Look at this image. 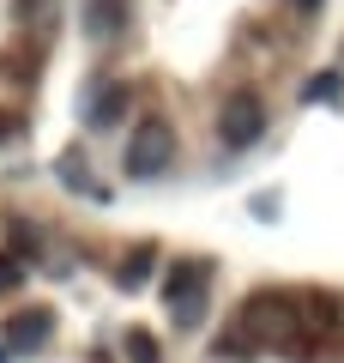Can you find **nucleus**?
I'll return each mask as SVG.
<instances>
[{
    "instance_id": "obj_2",
    "label": "nucleus",
    "mask_w": 344,
    "mask_h": 363,
    "mask_svg": "<svg viewBox=\"0 0 344 363\" xmlns=\"http://www.w3.org/2000/svg\"><path fill=\"white\" fill-rule=\"evenodd\" d=\"M169 164H176V128L157 121V116H145L139 128H133V140H127V176L151 182V176H164Z\"/></svg>"
},
{
    "instance_id": "obj_5",
    "label": "nucleus",
    "mask_w": 344,
    "mask_h": 363,
    "mask_svg": "<svg viewBox=\"0 0 344 363\" xmlns=\"http://www.w3.org/2000/svg\"><path fill=\"white\" fill-rule=\"evenodd\" d=\"M296 327H302V345L314 357L320 339H332V327H338V297H326V291H296Z\"/></svg>"
},
{
    "instance_id": "obj_13",
    "label": "nucleus",
    "mask_w": 344,
    "mask_h": 363,
    "mask_svg": "<svg viewBox=\"0 0 344 363\" xmlns=\"http://www.w3.org/2000/svg\"><path fill=\"white\" fill-rule=\"evenodd\" d=\"M18 13H25V25H42L49 18V0H18Z\"/></svg>"
},
{
    "instance_id": "obj_7",
    "label": "nucleus",
    "mask_w": 344,
    "mask_h": 363,
    "mask_svg": "<svg viewBox=\"0 0 344 363\" xmlns=\"http://www.w3.org/2000/svg\"><path fill=\"white\" fill-rule=\"evenodd\" d=\"M121 116H127V85H121V79H97V85L85 91V121L91 128H115Z\"/></svg>"
},
{
    "instance_id": "obj_8",
    "label": "nucleus",
    "mask_w": 344,
    "mask_h": 363,
    "mask_svg": "<svg viewBox=\"0 0 344 363\" xmlns=\"http://www.w3.org/2000/svg\"><path fill=\"white\" fill-rule=\"evenodd\" d=\"M151 267H157V248H151V242H139V248H133L127 260H121V272H115V285H121V291H139V285H145V272H151Z\"/></svg>"
},
{
    "instance_id": "obj_1",
    "label": "nucleus",
    "mask_w": 344,
    "mask_h": 363,
    "mask_svg": "<svg viewBox=\"0 0 344 363\" xmlns=\"http://www.w3.org/2000/svg\"><path fill=\"white\" fill-rule=\"evenodd\" d=\"M236 327L248 333V345H254V351L308 357L302 327H296V297H290V291H254V297H242V309H236Z\"/></svg>"
},
{
    "instance_id": "obj_12",
    "label": "nucleus",
    "mask_w": 344,
    "mask_h": 363,
    "mask_svg": "<svg viewBox=\"0 0 344 363\" xmlns=\"http://www.w3.org/2000/svg\"><path fill=\"white\" fill-rule=\"evenodd\" d=\"M25 272H18V255H0V291H13Z\"/></svg>"
},
{
    "instance_id": "obj_6",
    "label": "nucleus",
    "mask_w": 344,
    "mask_h": 363,
    "mask_svg": "<svg viewBox=\"0 0 344 363\" xmlns=\"http://www.w3.org/2000/svg\"><path fill=\"white\" fill-rule=\"evenodd\" d=\"M55 333V315L49 309H18L13 321H6V351L13 357H30V351H42Z\"/></svg>"
},
{
    "instance_id": "obj_14",
    "label": "nucleus",
    "mask_w": 344,
    "mask_h": 363,
    "mask_svg": "<svg viewBox=\"0 0 344 363\" xmlns=\"http://www.w3.org/2000/svg\"><path fill=\"white\" fill-rule=\"evenodd\" d=\"M296 6H302V13H320V0H296Z\"/></svg>"
},
{
    "instance_id": "obj_15",
    "label": "nucleus",
    "mask_w": 344,
    "mask_h": 363,
    "mask_svg": "<svg viewBox=\"0 0 344 363\" xmlns=\"http://www.w3.org/2000/svg\"><path fill=\"white\" fill-rule=\"evenodd\" d=\"M6 357H13V351H6V345H0V363H6Z\"/></svg>"
},
{
    "instance_id": "obj_11",
    "label": "nucleus",
    "mask_w": 344,
    "mask_h": 363,
    "mask_svg": "<svg viewBox=\"0 0 344 363\" xmlns=\"http://www.w3.org/2000/svg\"><path fill=\"white\" fill-rule=\"evenodd\" d=\"M61 176H67V188H85V164H79V152H61Z\"/></svg>"
},
{
    "instance_id": "obj_10",
    "label": "nucleus",
    "mask_w": 344,
    "mask_h": 363,
    "mask_svg": "<svg viewBox=\"0 0 344 363\" xmlns=\"http://www.w3.org/2000/svg\"><path fill=\"white\" fill-rule=\"evenodd\" d=\"M127 357H133V363H164V351H157L151 333H139V327H133V333H127Z\"/></svg>"
},
{
    "instance_id": "obj_4",
    "label": "nucleus",
    "mask_w": 344,
    "mask_h": 363,
    "mask_svg": "<svg viewBox=\"0 0 344 363\" xmlns=\"http://www.w3.org/2000/svg\"><path fill=\"white\" fill-rule=\"evenodd\" d=\"M164 303H169V315H176L181 327L200 321V309H205V267H200V260H176V267H169Z\"/></svg>"
},
{
    "instance_id": "obj_3",
    "label": "nucleus",
    "mask_w": 344,
    "mask_h": 363,
    "mask_svg": "<svg viewBox=\"0 0 344 363\" xmlns=\"http://www.w3.org/2000/svg\"><path fill=\"white\" fill-rule=\"evenodd\" d=\"M217 133H224L229 152H248V145H260V133H266V104H260L254 91H229L224 109H217Z\"/></svg>"
},
{
    "instance_id": "obj_9",
    "label": "nucleus",
    "mask_w": 344,
    "mask_h": 363,
    "mask_svg": "<svg viewBox=\"0 0 344 363\" xmlns=\"http://www.w3.org/2000/svg\"><path fill=\"white\" fill-rule=\"evenodd\" d=\"M121 25H127V0H91V30H97V37L103 30L115 37Z\"/></svg>"
}]
</instances>
